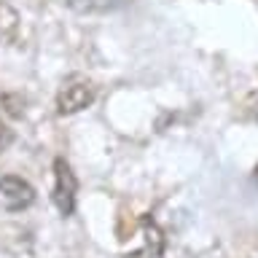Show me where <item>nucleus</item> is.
<instances>
[{"instance_id": "obj_9", "label": "nucleus", "mask_w": 258, "mask_h": 258, "mask_svg": "<svg viewBox=\"0 0 258 258\" xmlns=\"http://www.w3.org/2000/svg\"><path fill=\"white\" fill-rule=\"evenodd\" d=\"M255 177H258V167H255Z\"/></svg>"}, {"instance_id": "obj_4", "label": "nucleus", "mask_w": 258, "mask_h": 258, "mask_svg": "<svg viewBox=\"0 0 258 258\" xmlns=\"http://www.w3.org/2000/svg\"><path fill=\"white\" fill-rule=\"evenodd\" d=\"M143 237H145V245L126 253L124 258H161L164 255V234H161V229L153 221H145Z\"/></svg>"}, {"instance_id": "obj_6", "label": "nucleus", "mask_w": 258, "mask_h": 258, "mask_svg": "<svg viewBox=\"0 0 258 258\" xmlns=\"http://www.w3.org/2000/svg\"><path fill=\"white\" fill-rule=\"evenodd\" d=\"M0 108H3L11 118H22L24 116V100H22V94H3V97H0Z\"/></svg>"}, {"instance_id": "obj_8", "label": "nucleus", "mask_w": 258, "mask_h": 258, "mask_svg": "<svg viewBox=\"0 0 258 258\" xmlns=\"http://www.w3.org/2000/svg\"><path fill=\"white\" fill-rule=\"evenodd\" d=\"M253 116H255V121H258V94H255V100H253Z\"/></svg>"}, {"instance_id": "obj_5", "label": "nucleus", "mask_w": 258, "mask_h": 258, "mask_svg": "<svg viewBox=\"0 0 258 258\" xmlns=\"http://www.w3.org/2000/svg\"><path fill=\"white\" fill-rule=\"evenodd\" d=\"M16 32H19V14L11 3L0 0V43L14 40Z\"/></svg>"}, {"instance_id": "obj_3", "label": "nucleus", "mask_w": 258, "mask_h": 258, "mask_svg": "<svg viewBox=\"0 0 258 258\" xmlns=\"http://www.w3.org/2000/svg\"><path fill=\"white\" fill-rule=\"evenodd\" d=\"M0 199L11 213H19L35 202V188L19 175H3L0 177Z\"/></svg>"}, {"instance_id": "obj_7", "label": "nucleus", "mask_w": 258, "mask_h": 258, "mask_svg": "<svg viewBox=\"0 0 258 258\" xmlns=\"http://www.w3.org/2000/svg\"><path fill=\"white\" fill-rule=\"evenodd\" d=\"M8 145H11V129H6L3 124H0V153H3Z\"/></svg>"}, {"instance_id": "obj_2", "label": "nucleus", "mask_w": 258, "mask_h": 258, "mask_svg": "<svg viewBox=\"0 0 258 258\" xmlns=\"http://www.w3.org/2000/svg\"><path fill=\"white\" fill-rule=\"evenodd\" d=\"M76 194H78V180H76L73 167L62 156L54 159V205L62 215H73Z\"/></svg>"}, {"instance_id": "obj_1", "label": "nucleus", "mask_w": 258, "mask_h": 258, "mask_svg": "<svg viewBox=\"0 0 258 258\" xmlns=\"http://www.w3.org/2000/svg\"><path fill=\"white\" fill-rule=\"evenodd\" d=\"M94 94H97V89H94L92 81L70 78L68 84L59 89V94H56V113H59V116H73V113L86 110L89 105L94 102Z\"/></svg>"}]
</instances>
